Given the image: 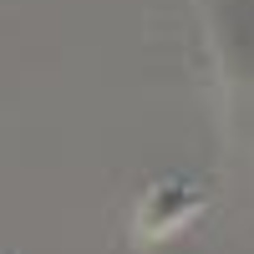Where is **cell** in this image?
I'll return each instance as SVG.
<instances>
[{
    "mask_svg": "<svg viewBox=\"0 0 254 254\" xmlns=\"http://www.w3.org/2000/svg\"><path fill=\"white\" fill-rule=\"evenodd\" d=\"M203 208H208V193L193 178H158L142 188V198L132 208V229L142 244H153V239H168L178 229H188Z\"/></svg>",
    "mask_w": 254,
    "mask_h": 254,
    "instance_id": "6da1fadb",
    "label": "cell"
}]
</instances>
